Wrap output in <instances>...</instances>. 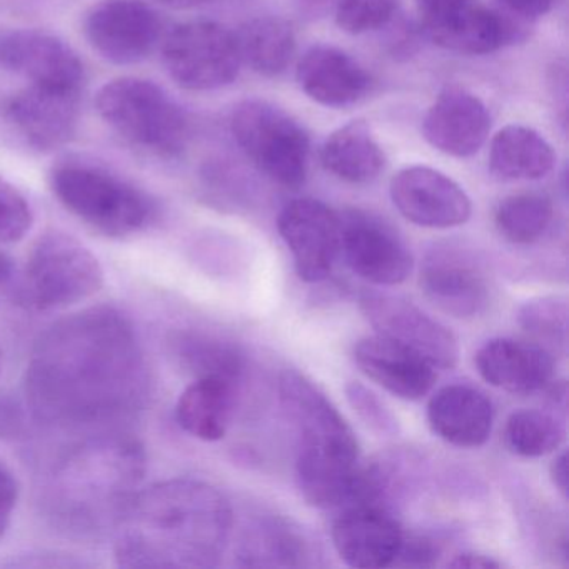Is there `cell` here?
<instances>
[{"mask_svg": "<svg viewBox=\"0 0 569 569\" xmlns=\"http://www.w3.org/2000/svg\"><path fill=\"white\" fill-rule=\"evenodd\" d=\"M162 62L179 88L198 92L232 84L242 66L236 32L214 21L176 26L162 39Z\"/></svg>", "mask_w": 569, "mask_h": 569, "instance_id": "obj_8", "label": "cell"}, {"mask_svg": "<svg viewBox=\"0 0 569 569\" xmlns=\"http://www.w3.org/2000/svg\"><path fill=\"white\" fill-rule=\"evenodd\" d=\"M299 4L308 12L321 14V12H326L328 9L336 8L338 0H299Z\"/></svg>", "mask_w": 569, "mask_h": 569, "instance_id": "obj_44", "label": "cell"}, {"mask_svg": "<svg viewBox=\"0 0 569 569\" xmlns=\"http://www.w3.org/2000/svg\"><path fill=\"white\" fill-rule=\"evenodd\" d=\"M81 91L31 84L9 101L8 118L36 151L51 152L74 139Z\"/></svg>", "mask_w": 569, "mask_h": 569, "instance_id": "obj_17", "label": "cell"}, {"mask_svg": "<svg viewBox=\"0 0 569 569\" xmlns=\"http://www.w3.org/2000/svg\"><path fill=\"white\" fill-rule=\"evenodd\" d=\"M158 2L168 6V8L184 11V9H194L199 8V6L208 4L211 0H158Z\"/></svg>", "mask_w": 569, "mask_h": 569, "instance_id": "obj_45", "label": "cell"}, {"mask_svg": "<svg viewBox=\"0 0 569 569\" xmlns=\"http://www.w3.org/2000/svg\"><path fill=\"white\" fill-rule=\"evenodd\" d=\"M391 199L402 218L419 228L449 229L465 224L472 212L465 189L426 166L402 169L391 181Z\"/></svg>", "mask_w": 569, "mask_h": 569, "instance_id": "obj_15", "label": "cell"}, {"mask_svg": "<svg viewBox=\"0 0 569 569\" xmlns=\"http://www.w3.org/2000/svg\"><path fill=\"white\" fill-rule=\"evenodd\" d=\"M96 109L119 138L149 154L178 158L188 144L184 109L156 82L114 79L99 89Z\"/></svg>", "mask_w": 569, "mask_h": 569, "instance_id": "obj_5", "label": "cell"}, {"mask_svg": "<svg viewBox=\"0 0 569 569\" xmlns=\"http://www.w3.org/2000/svg\"><path fill=\"white\" fill-rule=\"evenodd\" d=\"M0 64L24 76L31 84L82 91L84 64L58 36L18 31L0 38Z\"/></svg>", "mask_w": 569, "mask_h": 569, "instance_id": "obj_19", "label": "cell"}, {"mask_svg": "<svg viewBox=\"0 0 569 569\" xmlns=\"http://www.w3.org/2000/svg\"><path fill=\"white\" fill-rule=\"evenodd\" d=\"M361 309L376 335L412 349L436 369H451L458 365L456 336L408 299L368 292L361 298Z\"/></svg>", "mask_w": 569, "mask_h": 569, "instance_id": "obj_14", "label": "cell"}, {"mask_svg": "<svg viewBox=\"0 0 569 569\" xmlns=\"http://www.w3.org/2000/svg\"><path fill=\"white\" fill-rule=\"evenodd\" d=\"M232 509L214 486L174 478L139 488L119 518L116 565L121 568H214L232 532Z\"/></svg>", "mask_w": 569, "mask_h": 569, "instance_id": "obj_2", "label": "cell"}, {"mask_svg": "<svg viewBox=\"0 0 569 569\" xmlns=\"http://www.w3.org/2000/svg\"><path fill=\"white\" fill-rule=\"evenodd\" d=\"M551 144L535 129L511 124L492 138L489 168L505 181H536L555 168Z\"/></svg>", "mask_w": 569, "mask_h": 569, "instance_id": "obj_27", "label": "cell"}, {"mask_svg": "<svg viewBox=\"0 0 569 569\" xmlns=\"http://www.w3.org/2000/svg\"><path fill=\"white\" fill-rule=\"evenodd\" d=\"M279 392L301 435L298 459L359 461V442L351 426L311 379L298 371H286Z\"/></svg>", "mask_w": 569, "mask_h": 569, "instance_id": "obj_10", "label": "cell"}, {"mask_svg": "<svg viewBox=\"0 0 569 569\" xmlns=\"http://www.w3.org/2000/svg\"><path fill=\"white\" fill-rule=\"evenodd\" d=\"M555 4L556 0H496V9L526 31L532 22L551 12Z\"/></svg>", "mask_w": 569, "mask_h": 569, "instance_id": "obj_39", "label": "cell"}, {"mask_svg": "<svg viewBox=\"0 0 569 569\" xmlns=\"http://www.w3.org/2000/svg\"><path fill=\"white\" fill-rule=\"evenodd\" d=\"M426 298L446 315L476 318L491 299L488 278L478 261L458 248H438L426 256L419 278Z\"/></svg>", "mask_w": 569, "mask_h": 569, "instance_id": "obj_16", "label": "cell"}, {"mask_svg": "<svg viewBox=\"0 0 569 569\" xmlns=\"http://www.w3.org/2000/svg\"><path fill=\"white\" fill-rule=\"evenodd\" d=\"M58 201L79 221L108 238H129L144 231L156 216L148 194L102 166L64 161L49 176Z\"/></svg>", "mask_w": 569, "mask_h": 569, "instance_id": "obj_4", "label": "cell"}, {"mask_svg": "<svg viewBox=\"0 0 569 569\" xmlns=\"http://www.w3.org/2000/svg\"><path fill=\"white\" fill-rule=\"evenodd\" d=\"M416 4L426 36L458 54H491L528 34L482 0H416Z\"/></svg>", "mask_w": 569, "mask_h": 569, "instance_id": "obj_9", "label": "cell"}, {"mask_svg": "<svg viewBox=\"0 0 569 569\" xmlns=\"http://www.w3.org/2000/svg\"><path fill=\"white\" fill-rule=\"evenodd\" d=\"M448 566L456 569H498L501 565L496 559L479 555V552H462V555L455 556Z\"/></svg>", "mask_w": 569, "mask_h": 569, "instance_id": "obj_41", "label": "cell"}, {"mask_svg": "<svg viewBox=\"0 0 569 569\" xmlns=\"http://www.w3.org/2000/svg\"><path fill=\"white\" fill-rule=\"evenodd\" d=\"M565 422L556 412L542 409H521L506 421V445L522 458L551 455L565 441Z\"/></svg>", "mask_w": 569, "mask_h": 569, "instance_id": "obj_30", "label": "cell"}, {"mask_svg": "<svg viewBox=\"0 0 569 569\" xmlns=\"http://www.w3.org/2000/svg\"><path fill=\"white\" fill-rule=\"evenodd\" d=\"M326 171L351 184H366L379 178L386 156L365 121H351L332 132L321 149Z\"/></svg>", "mask_w": 569, "mask_h": 569, "instance_id": "obj_26", "label": "cell"}, {"mask_svg": "<svg viewBox=\"0 0 569 569\" xmlns=\"http://www.w3.org/2000/svg\"><path fill=\"white\" fill-rule=\"evenodd\" d=\"M341 222V254L355 274L375 286L408 281L415 259L392 226L358 209L345 212Z\"/></svg>", "mask_w": 569, "mask_h": 569, "instance_id": "obj_13", "label": "cell"}, {"mask_svg": "<svg viewBox=\"0 0 569 569\" xmlns=\"http://www.w3.org/2000/svg\"><path fill=\"white\" fill-rule=\"evenodd\" d=\"M148 471V455L138 438L101 432L66 449L46 475L42 515L68 538L112 536Z\"/></svg>", "mask_w": 569, "mask_h": 569, "instance_id": "obj_3", "label": "cell"}, {"mask_svg": "<svg viewBox=\"0 0 569 569\" xmlns=\"http://www.w3.org/2000/svg\"><path fill=\"white\" fill-rule=\"evenodd\" d=\"M2 348H0V372H2Z\"/></svg>", "mask_w": 569, "mask_h": 569, "instance_id": "obj_46", "label": "cell"}, {"mask_svg": "<svg viewBox=\"0 0 569 569\" xmlns=\"http://www.w3.org/2000/svg\"><path fill=\"white\" fill-rule=\"evenodd\" d=\"M102 286L99 259L74 236L48 231L32 246L14 298L29 311H58L92 298Z\"/></svg>", "mask_w": 569, "mask_h": 569, "instance_id": "obj_6", "label": "cell"}, {"mask_svg": "<svg viewBox=\"0 0 569 569\" xmlns=\"http://www.w3.org/2000/svg\"><path fill=\"white\" fill-rule=\"evenodd\" d=\"M31 412L24 399L14 392L0 391V438L18 442L31 432Z\"/></svg>", "mask_w": 569, "mask_h": 569, "instance_id": "obj_37", "label": "cell"}, {"mask_svg": "<svg viewBox=\"0 0 569 569\" xmlns=\"http://www.w3.org/2000/svg\"><path fill=\"white\" fill-rule=\"evenodd\" d=\"M14 261H12L11 256L6 254L4 251H0V289L8 288V286L14 281Z\"/></svg>", "mask_w": 569, "mask_h": 569, "instance_id": "obj_43", "label": "cell"}, {"mask_svg": "<svg viewBox=\"0 0 569 569\" xmlns=\"http://www.w3.org/2000/svg\"><path fill=\"white\" fill-rule=\"evenodd\" d=\"M491 116L478 96L459 86L442 89L422 121L426 141L455 158H469L485 146Z\"/></svg>", "mask_w": 569, "mask_h": 569, "instance_id": "obj_20", "label": "cell"}, {"mask_svg": "<svg viewBox=\"0 0 569 569\" xmlns=\"http://www.w3.org/2000/svg\"><path fill=\"white\" fill-rule=\"evenodd\" d=\"M355 362L366 378L406 401L425 398L436 382V368L428 359L379 335L356 345Z\"/></svg>", "mask_w": 569, "mask_h": 569, "instance_id": "obj_22", "label": "cell"}, {"mask_svg": "<svg viewBox=\"0 0 569 569\" xmlns=\"http://www.w3.org/2000/svg\"><path fill=\"white\" fill-rule=\"evenodd\" d=\"M439 548L432 539L426 536H406L399 549L395 566L406 568H431L438 562Z\"/></svg>", "mask_w": 569, "mask_h": 569, "instance_id": "obj_38", "label": "cell"}, {"mask_svg": "<svg viewBox=\"0 0 569 569\" xmlns=\"http://www.w3.org/2000/svg\"><path fill=\"white\" fill-rule=\"evenodd\" d=\"M19 501V482L4 465H0V539L11 528Z\"/></svg>", "mask_w": 569, "mask_h": 569, "instance_id": "obj_40", "label": "cell"}, {"mask_svg": "<svg viewBox=\"0 0 569 569\" xmlns=\"http://www.w3.org/2000/svg\"><path fill=\"white\" fill-rule=\"evenodd\" d=\"M428 421L442 441L456 448H479L491 438L495 408L475 386L449 385L432 395Z\"/></svg>", "mask_w": 569, "mask_h": 569, "instance_id": "obj_24", "label": "cell"}, {"mask_svg": "<svg viewBox=\"0 0 569 569\" xmlns=\"http://www.w3.org/2000/svg\"><path fill=\"white\" fill-rule=\"evenodd\" d=\"M305 94L325 108L358 104L371 91V76L352 56L335 46H312L298 64Z\"/></svg>", "mask_w": 569, "mask_h": 569, "instance_id": "obj_21", "label": "cell"}, {"mask_svg": "<svg viewBox=\"0 0 569 569\" xmlns=\"http://www.w3.org/2000/svg\"><path fill=\"white\" fill-rule=\"evenodd\" d=\"M331 538L346 565L376 569L395 566L405 531L389 508L351 505L336 518Z\"/></svg>", "mask_w": 569, "mask_h": 569, "instance_id": "obj_18", "label": "cell"}, {"mask_svg": "<svg viewBox=\"0 0 569 569\" xmlns=\"http://www.w3.org/2000/svg\"><path fill=\"white\" fill-rule=\"evenodd\" d=\"M172 348L182 368L196 378L216 375L238 381L244 369L241 352L234 346L204 332H179Z\"/></svg>", "mask_w": 569, "mask_h": 569, "instance_id": "obj_29", "label": "cell"}, {"mask_svg": "<svg viewBox=\"0 0 569 569\" xmlns=\"http://www.w3.org/2000/svg\"><path fill=\"white\" fill-rule=\"evenodd\" d=\"M278 229L302 281L321 282L331 274L341 256V214L316 199H295L279 214Z\"/></svg>", "mask_w": 569, "mask_h": 569, "instance_id": "obj_12", "label": "cell"}, {"mask_svg": "<svg viewBox=\"0 0 569 569\" xmlns=\"http://www.w3.org/2000/svg\"><path fill=\"white\" fill-rule=\"evenodd\" d=\"M242 64L266 78L286 72L296 54L292 26L274 16L251 19L236 32Z\"/></svg>", "mask_w": 569, "mask_h": 569, "instance_id": "obj_28", "label": "cell"}, {"mask_svg": "<svg viewBox=\"0 0 569 569\" xmlns=\"http://www.w3.org/2000/svg\"><path fill=\"white\" fill-rule=\"evenodd\" d=\"M475 365L492 388L522 396L542 391L555 371L548 349L511 338H496L482 345L476 352Z\"/></svg>", "mask_w": 569, "mask_h": 569, "instance_id": "obj_23", "label": "cell"}, {"mask_svg": "<svg viewBox=\"0 0 569 569\" xmlns=\"http://www.w3.org/2000/svg\"><path fill=\"white\" fill-rule=\"evenodd\" d=\"M346 398L355 409L356 415L365 421L368 428L379 436H396L399 432V422L391 409L378 398V395L366 388L362 382L349 381L345 388Z\"/></svg>", "mask_w": 569, "mask_h": 569, "instance_id": "obj_36", "label": "cell"}, {"mask_svg": "<svg viewBox=\"0 0 569 569\" xmlns=\"http://www.w3.org/2000/svg\"><path fill=\"white\" fill-rule=\"evenodd\" d=\"M84 34L106 61L134 66L161 44L164 21L144 0H102L86 14Z\"/></svg>", "mask_w": 569, "mask_h": 569, "instance_id": "obj_11", "label": "cell"}, {"mask_svg": "<svg viewBox=\"0 0 569 569\" xmlns=\"http://www.w3.org/2000/svg\"><path fill=\"white\" fill-rule=\"evenodd\" d=\"M236 406V381L224 376H199L179 396L176 421L201 441L224 438Z\"/></svg>", "mask_w": 569, "mask_h": 569, "instance_id": "obj_25", "label": "cell"}, {"mask_svg": "<svg viewBox=\"0 0 569 569\" xmlns=\"http://www.w3.org/2000/svg\"><path fill=\"white\" fill-rule=\"evenodd\" d=\"M151 391L141 339L114 306L52 322L32 346L22 385L36 422L71 431L126 421L148 406Z\"/></svg>", "mask_w": 569, "mask_h": 569, "instance_id": "obj_1", "label": "cell"}, {"mask_svg": "<svg viewBox=\"0 0 569 569\" xmlns=\"http://www.w3.org/2000/svg\"><path fill=\"white\" fill-rule=\"evenodd\" d=\"M399 6L401 0H338L336 24L352 36L378 31L392 21Z\"/></svg>", "mask_w": 569, "mask_h": 569, "instance_id": "obj_34", "label": "cell"}, {"mask_svg": "<svg viewBox=\"0 0 569 569\" xmlns=\"http://www.w3.org/2000/svg\"><path fill=\"white\" fill-rule=\"evenodd\" d=\"M305 556V541L288 525L266 521L246 532L239 558L244 566H298Z\"/></svg>", "mask_w": 569, "mask_h": 569, "instance_id": "obj_32", "label": "cell"}, {"mask_svg": "<svg viewBox=\"0 0 569 569\" xmlns=\"http://www.w3.org/2000/svg\"><path fill=\"white\" fill-rule=\"evenodd\" d=\"M552 485L562 496H568V452L561 451L551 465Z\"/></svg>", "mask_w": 569, "mask_h": 569, "instance_id": "obj_42", "label": "cell"}, {"mask_svg": "<svg viewBox=\"0 0 569 569\" xmlns=\"http://www.w3.org/2000/svg\"><path fill=\"white\" fill-rule=\"evenodd\" d=\"M231 131L241 151L266 178L284 188L305 184L311 142L305 128L284 109L248 99L236 106Z\"/></svg>", "mask_w": 569, "mask_h": 569, "instance_id": "obj_7", "label": "cell"}, {"mask_svg": "<svg viewBox=\"0 0 569 569\" xmlns=\"http://www.w3.org/2000/svg\"><path fill=\"white\" fill-rule=\"evenodd\" d=\"M551 221V201L538 192L509 196L499 202L495 214L499 234L519 246L532 244L541 239Z\"/></svg>", "mask_w": 569, "mask_h": 569, "instance_id": "obj_31", "label": "cell"}, {"mask_svg": "<svg viewBox=\"0 0 569 569\" xmlns=\"http://www.w3.org/2000/svg\"><path fill=\"white\" fill-rule=\"evenodd\" d=\"M34 224L28 199L4 178H0V244L22 241Z\"/></svg>", "mask_w": 569, "mask_h": 569, "instance_id": "obj_35", "label": "cell"}, {"mask_svg": "<svg viewBox=\"0 0 569 569\" xmlns=\"http://www.w3.org/2000/svg\"><path fill=\"white\" fill-rule=\"evenodd\" d=\"M518 321L536 345L551 351H566L568 345V301L561 296L531 299L519 308ZM552 355V352H551Z\"/></svg>", "mask_w": 569, "mask_h": 569, "instance_id": "obj_33", "label": "cell"}]
</instances>
